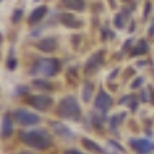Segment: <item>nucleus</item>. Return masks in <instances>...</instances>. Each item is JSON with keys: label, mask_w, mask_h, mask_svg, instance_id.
Here are the masks:
<instances>
[{"label": "nucleus", "mask_w": 154, "mask_h": 154, "mask_svg": "<svg viewBox=\"0 0 154 154\" xmlns=\"http://www.w3.org/2000/svg\"><path fill=\"white\" fill-rule=\"evenodd\" d=\"M111 105H112L111 97H109L105 91H100L99 96H97V99H96V108L105 112V111H108V109L111 108Z\"/></svg>", "instance_id": "obj_7"}, {"label": "nucleus", "mask_w": 154, "mask_h": 154, "mask_svg": "<svg viewBox=\"0 0 154 154\" xmlns=\"http://www.w3.org/2000/svg\"><path fill=\"white\" fill-rule=\"evenodd\" d=\"M34 86L42 88V89H53V85L46 83V82H43V80H34Z\"/></svg>", "instance_id": "obj_20"}, {"label": "nucleus", "mask_w": 154, "mask_h": 154, "mask_svg": "<svg viewBox=\"0 0 154 154\" xmlns=\"http://www.w3.org/2000/svg\"><path fill=\"white\" fill-rule=\"evenodd\" d=\"M14 117L22 125H34V123H38V120H40L37 117V114H34V112H31L28 109H17V111H14Z\"/></svg>", "instance_id": "obj_4"}, {"label": "nucleus", "mask_w": 154, "mask_h": 154, "mask_svg": "<svg viewBox=\"0 0 154 154\" xmlns=\"http://www.w3.org/2000/svg\"><path fill=\"white\" fill-rule=\"evenodd\" d=\"M28 103L32 105L34 108L40 109V111H46L51 105H53V99L48 96H32L28 99Z\"/></svg>", "instance_id": "obj_5"}, {"label": "nucleus", "mask_w": 154, "mask_h": 154, "mask_svg": "<svg viewBox=\"0 0 154 154\" xmlns=\"http://www.w3.org/2000/svg\"><path fill=\"white\" fill-rule=\"evenodd\" d=\"M91 94H93V83H86L83 88V100L88 102L91 99Z\"/></svg>", "instance_id": "obj_17"}, {"label": "nucleus", "mask_w": 154, "mask_h": 154, "mask_svg": "<svg viewBox=\"0 0 154 154\" xmlns=\"http://www.w3.org/2000/svg\"><path fill=\"white\" fill-rule=\"evenodd\" d=\"M22 16H23V12L20 11V9H17V11H14V14H12V22H19L20 19H22Z\"/></svg>", "instance_id": "obj_21"}, {"label": "nucleus", "mask_w": 154, "mask_h": 154, "mask_svg": "<svg viewBox=\"0 0 154 154\" xmlns=\"http://www.w3.org/2000/svg\"><path fill=\"white\" fill-rule=\"evenodd\" d=\"M20 154H31V152H20Z\"/></svg>", "instance_id": "obj_28"}, {"label": "nucleus", "mask_w": 154, "mask_h": 154, "mask_svg": "<svg viewBox=\"0 0 154 154\" xmlns=\"http://www.w3.org/2000/svg\"><path fill=\"white\" fill-rule=\"evenodd\" d=\"M22 140L26 145L37 148V149H46L51 145V137L46 131L38 130V131H29V133H22Z\"/></svg>", "instance_id": "obj_1"}, {"label": "nucleus", "mask_w": 154, "mask_h": 154, "mask_svg": "<svg viewBox=\"0 0 154 154\" xmlns=\"http://www.w3.org/2000/svg\"><path fill=\"white\" fill-rule=\"evenodd\" d=\"M59 114L62 117H66V119H79L80 117V106L77 103V100L72 96H68L65 99L60 100V105H59Z\"/></svg>", "instance_id": "obj_2"}, {"label": "nucleus", "mask_w": 154, "mask_h": 154, "mask_svg": "<svg viewBox=\"0 0 154 154\" xmlns=\"http://www.w3.org/2000/svg\"><path fill=\"white\" fill-rule=\"evenodd\" d=\"M114 25H116V28H123L125 26V14L123 12L114 17Z\"/></svg>", "instance_id": "obj_18"}, {"label": "nucleus", "mask_w": 154, "mask_h": 154, "mask_svg": "<svg viewBox=\"0 0 154 154\" xmlns=\"http://www.w3.org/2000/svg\"><path fill=\"white\" fill-rule=\"evenodd\" d=\"M142 83H143V79H142V77H137V79L131 83V88H133V89H136V88H139Z\"/></svg>", "instance_id": "obj_22"}, {"label": "nucleus", "mask_w": 154, "mask_h": 154, "mask_svg": "<svg viewBox=\"0 0 154 154\" xmlns=\"http://www.w3.org/2000/svg\"><path fill=\"white\" fill-rule=\"evenodd\" d=\"M65 154H82L80 151H77V149H66Z\"/></svg>", "instance_id": "obj_26"}, {"label": "nucleus", "mask_w": 154, "mask_h": 154, "mask_svg": "<svg viewBox=\"0 0 154 154\" xmlns=\"http://www.w3.org/2000/svg\"><path fill=\"white\" fill-rule=\"evenodd\" d=\"M14 131V128H12V120L9 119V116H3L2 119V136L3 137H9Z\"/></svg>", "instance_id": "obj_12"}, {"label": "nucleus", "mask_w": 154, "mask_h": 154, "mask_svg": "<svg viewBox=\"0 0 154 154\" xmlns=\"http://www.w3.org/2000/svg\"><path fill=\"white\" fill-rule=\"evenodd\" d=\"M83 146L86 148V149H91V151H96V152H99V154H105V151L102 149L99 145H96L93 140H89V139H83Z\"/></svg>", "instance_id": "obj_15"}, {"label": "nucleus", "mask_w": 154, "mask_h": 154, "mask_svg": "<svg viewBox=\"0 0 154 154\" xmlns=\"http://www.w3.org/2000/svg\"><path fill=\"white\" fill-rule=\"evenodd\" d=\"M35 2H37V0H35Z\"/></svg>", "instance_id": "obj_30"}, {"label": "nucleus", "mask_w": 154, "mask_h": 154, "mask_svg": "<svg viewBox=\"0 0 154 154\" xmlns=\"http://www.w3.org/2000/svg\"><path fill=\"white\" fill-rule=\"evenodd\" d=\"M93 120H94V125L96 126H102V119H97L96 116H93Z\"/></svg>", "instance_id": "obj_25"}, {"label": "nucleus", "mask_w": 154, "mask_h": 154, "mask_svg": "<svg viewBox=\"0 0 154 154\" xmlns=\"http://www.w3.org/2000/svg\"><path fill=\"white\" fill-rule=\"evenodd\" d=\"M149 11H151V3H149V2H146V3H145V12H143V17H148Z\"/></svg>", "instance_id": "obj_24"}, {"label": "nucleus", "mask_w": 154, "mask_h": 154, "mask_svg": "<svg viewBox=\"0 0 154 154\" xmlns=\"http://www.w3.org/2000/svg\"><path fill=\"white\" fill-rule=\"evenodd\" d=\"M53 126L56 128V131H57L59 134L68 136V137H69V136H72V134H71V131H68V128H66V126H63V125H60V123H54Z\"/></svg>", "instance_id": "obj_16"}, {"label": "nucleus", "mask_w": 154, "mask_h": 154, "mask_svg": "<svg viewBox=\"0 0 154 154\" xmlns=\"http://www.w3.org/2000/svg\"><path fill=\"white\" fill-rule=\"evenodd\" d=\"M103 51H99V53H96L94 56H91L88 59L86 65H85V72L86 74H93L99 69V66L102 65V62H103Z\"/></svg>", "instance_id": "obj_6"}, {"label": "nucleus", "mask_w": 154, "mask_h": 154, "mask_svg": "<svg viewBox=\"0 0 154 154\" xmlns=\"http://www.w3.org/2000/svg\"><path fill=\"white\" fill-rule=\"evenodd\" d=\"M131 146L137 151V152H140V154H145V152H148L151 148H152V145H151V142L149 140H145V139H133L131 140Z\"/></svg>", "instance_id": "obj_9"}, {"label": "nucleus", "mask_w": 154, "mask_h": 154, "mask_svg": "<svg viewBox=\"0 0 154 154\" xmlns=\"http://www.w3.org/2000/svg\"><path fill=\"white\" fill-rule=\"evenodd\" d=\"M46 12H48V8L46 6H37L31 14H29V23H37V22H40L45 16H46Z\"/></svg>", "instance_id": "obj_11"}, {"label": "nucleus", "mask_w": 154, "mask_h": 154, "mask_svg": "<svg viewBox=\"0 0 154 154\" xmlns=\"http://www.w3.org/2000/svg\"><path fill=\"white\" fill-rule=\"evenodd\" d=\"M60 69V62L57 59H40L35 62L34 68L31 69L32 74L42 72L45 75H56Z\"/></svg>", "instance_id": "obj_3"}, {"label": "nucleus", "mask_w": 154, "mask_h": 154, "mask_svg": "<svg viewBox=\"0 0 154 154\" xmlns=\"http://www.w3.org/2000/svg\"><path fill=\"white\" fill-rule=\"evenodd\" d=\"M149 34H151V35L154 34V22H152V25H151V28H149Z\"/></svg>", "instance_id": "obj_27"}, {"label": "nucleus", "mask_w": 154, "mask_h": 154, "mask_svg": "<svg viewBox=\"0 0 154 154\" xmlns=\"http://www.w3.org/2000/svg\"><path fill=\"white\" fill-rule=\"evenodd\" d=\"M145 53H148V43L145 42V40H140L139 43H137V46L133 49V56H140V54H145Z\"/></svg>", "instance_id": "obj_14"}, {"label": "nucleus", "mask_w": 154, "mask_h": 154, "mask_svg": "<svg viewBox=\"0 0 154 154\" xmlns=\"http://www.w3.org/2000/svg\"><path fill=\"white\" fill-rule=\"evenodd\" d=\"M123 117H125V114H119V116H116V117L111 119V128H112V131H117L116 128H117V125L123 120Z\"/></svg>", "instance_id": "obj_19"}, {"label": "nucleus", "mask_w": 154, "mask_h": 154, "mask_svg": "<svg viewBox=\"0 0 154 154\" xmlns=\"http://www.w3.org/2000/svg\"><path fill=\"white\" fill-rule=\"evenodd\" d=\"M60 20H62V23L65 25L66 28H75V29H79V28H82L83 26V23L80 22V20H77L74 16H71V14H62V17H60Z\"/></svg>", "instance_id": "obj_10"}, {"label": "nucleus", "mask_w": 154, "mask_h": 154, "mask_svg": "<svg viewBox=\"0 0 154 154\" xmlns=\"http://www.w3.org/2000/svg\"><path fill=\"white\" fill-rule=\"evenodd\" d=\"M16 66H17V60H16L14 57H11V59L8 60V68H9V69H16Z\"/></svg>", "instance_id": "obj_23"}, {"label": "nucleus", "mask_w": 154, "mask_h": 154, "mask_svg": "<svg viewBox=\"0 0 154 154\" xmlns=\"http://www.w3.org/2000/svg\"><path fill=\"white\" fill-rule=\"evenodd\" d=\"M62 3L69 9L74 11H83L85 9V0H62Z\"/></svg>", "instance_id": "obj_13"}, {"label": "nucleus", "mask_w": 154, "mask_h": 154, "mask_svg": "<svg viewBox=\"0 0 154 154\" xmlns=\"http://www.w3.org/2000/svg\"><path fill=\"white\" fill-rule=\"evenodd\" d=\"M37 48L43 51V53H53V51L57 48V40L54 37H46V38H42L40 42L37 43Z\"/></svg>", "instance_id": "obj_8"}, {"label": "nucleus", "mask_w": 154, "mask_h": 154, "mask_svg": "<svg viewBox=\"0 0 154 154\" xmlns=\"http://www.w3.org/2000/svg\"><path fill=\"white\" fill-rule=\"evenodd\" d=\"M123 2H131V0H123Z\"/></svg>", "instance_id": "obj_29"}]
</instances>
